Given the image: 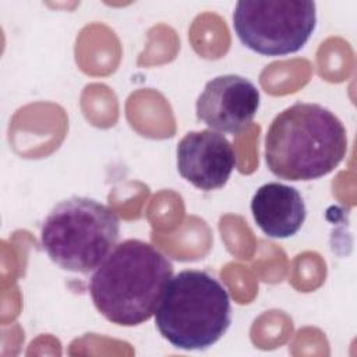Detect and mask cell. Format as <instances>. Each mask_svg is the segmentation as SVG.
I'll return each instance as SVG.
<instances>
[{"label": "cell", "mask_w": 357, "mask_h": 357, "mask_svg": "<svg viewBox=\"0 0 357 357\" xmlns=\"http://www.w3.org/2000/svg\"><path fill=\"white\" fill-rule=\"evenodd\" d=\"M347 152V131L318 103L296 102L280 112L265 135V162L279 178L310 181L333 172Z\"/></svg>", "instance_id": "1"}, {"label": "cell", "mask_w": 357, "mask_h": 357, "mask_svg": "<svg viewBox=\"0 0 357 357\" xmlns=\"http://www.w3.org/2000/svg\"><path fill=\"white\" fill-rule=\"evenodd\" d=\"M172 262L152 244L128 238L114 245L91 278L89 293L96 310L112 324L135 326L158 308Z\"/></svg>", "instance_id": "2"}, {"label": "cell", "mask_w": 357, "mask_h": 357, "mask_svg": "<svg viewBox=\"0 0 357 357\" xmlns=\"http://www.w3.org/2000/svg\"><path fill=\"white\" fill-rule=\"evenodd\" d=\"M155 324L173 347L206 350L231 324L229 293L205 271H181L167 282L155 312Z\"/></svg>", "instance_id": "3"}, {"label": "cell", "mask_w": 357, "mask_h": 357, "mask_svg": "<svg viewBox=\"0 0 357 357\" xmlns=\"http://www.w3.org/2000/svg\"><path fill=\"white\" fill-rule=\"evenodd\" d=\"M120 236L117 215L88 197H70L45 218L40 244L61 269L89 273L114 248Z\"/></svg>", "instance_id": "4"}, {"label": "cell", "mask_w": 357, "mask_h": 357, "mask_svg": "<svg viewBox=\"0 0 357 357\" xmlns=\"http://www.w3.org/2000/svg\"><path fill=\"white\" fill-rule=\"evenodd\" d=\"M317 26V6L308 0H243L233 11L240 42L262 56L298 52Z\"/></svg>", "instance_id": "5"}, {"label": "cell", "mask_w": 357, "mask_h": 357, "mask_svg": "<svg viewBox=\"0 0 357 357\" xmlns=\"http://www.w3.org/2000/svg\"><path fill=\"white\" fill-rule=\"evenodd\" d=\"M259 107V91L245 77L218 75L206 82L197 99V119L209 130L238 134L251 124Z\"/></svg>", "instance_id": "6"}, {"label": "cell", "mask_w": 357, "mask_h": 357, "mask_svg": "<svg viewBox=\"0 0 357 357\" xmlns=\"http://www.w3.org/2000/svg\"><path fill=\"white\" fill-rule=\"evenodd\" d=\"M176 153L180 176L202 191L222 188L237 163L230 141L213 130L187 132Z\"/></svg>", "instance_id": "7"}, {"label": "cell", "mask_w": 357, "mask_h": 357, "mask_svg": "<svg viewBox=\"0 0 357 357\" xmlns=\"http://www.w3.org/2000/svg\"><path fill=\"white\" fill-rule=\"evenodd\" d=\"M251 213L257 226L268 237L287 238L301 229L307 209L301 194L294 187L273 181L255 191Z\"/></svg>", "instance_id": "8"}]
</instances>
